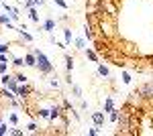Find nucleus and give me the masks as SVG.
I'll use <instances>...</instances> for the list:
<instances>
[{
  "mask_svg": "<svg viewBox=\"0 0 153 136\" xmlns=\"http://www.w3.org/2000/svg\"><path fill=\"white\" fill-rule=\"evenodd\" d=\"M23 4L27 6V8H33L35 4H39V6H43L45 2H43V0H27V2H23Z\"/></svg>",
  "mask_w": 153,
  "mask_h": 136,
  "instance_id": "0eeeda50",
  "label": "nucleus"
},
{
  "mask_svg": "<svg viewBox=\"0 0 153 136\" xmlns=\"http://www.w3.org/2000/svg\"><path fill=\"white\" fill-rule=\"evenodd\" d=\"M55 4H59V6H61V8H68V4H65V2H63V0H55Z\"/></svg>",
  "mask_w": 153,
  "mask_h": 136,
  "instance_id": "cd10ccee",
  "label": "nucleus"
},
{
  "mask_svg": "<svg viewBox=\"0 0 153 136\" xmlns=\"http://www.w3.org/2000/svg\"><path fill=\"white\" fill-rule=\"evenodd\" d=\"M33 53L37 57V67L41 73H53V65L49 63V59L43 55V51H39V49H33Z\"/></svg>",
  "mask_w": 153,
  "mask_h": 136,
  "instance_id": "f257e3e1",
  "label": "nucleus"
},
{
  "mask_svg": "<svg viewBox=\"0 0 153 136\" xmlns=\"http://www.w3.org/2000/svg\"><path fill=\"white\" fill-rule=\"evenodd\" d=\"M92 122H94L96 126H102L104 124V114L102 112H94L92 114Z\"/></svg>",
  "mask_w": 153,
  "mask_h": 136,
  "instance_id": "39448f33",
  "label": "nucleus"
},
{
  "mask_svg": "<svg viewBox=\"0 0 153 136\" xmlns=\"http://www.w3.org/2000/svg\"><path fill=\"white\" fill-rule=\"evenodd\" d=\"M19 33H21V37H23L25 41H29V43L33 41V39H31V35H29V33H25V31H19Z\"/></svg>",
  "mask_w": 153,
  "mask_h": 136,
  "instance_id": "aec40b11",
  "label": "nucleus"
},
{
  "mask_svg": "<svg viewBox=\"0 0 153 136\" xmlns=\"http://www.w3.org/2000/svg\"><path fill=\"white\" fill-rule=\"evenodd\" d=\"M14 79L19 81V83H25V81H27V75H23V73H16V75H14Z\"/></svg>",
  "mask_w": 153,
  "mask_h": 136,
  "instance_id": "f3484780",
  "label": "nucleus"
},
{
  "mask_svg": "<svg viewBox=\"0 0 153 136\" xmlns=\"http://www.w3.org/2000/svg\"><path fill=\"white\" fill-rule=\"evenodd\" d=\"M84 35H86L88 39H94V29H92V24L86 23V26H84Z\"/></svg>",
  "mask_w": 153,
  "mask_h": 136,
  "instance_id": "423d86ee",
  "label": "nucleus"
},
{
  "mask_svg": "<svg viewBox=\"0 0 153 136\" xmlns=\"http://www.w3.org/2000/svg\"><path fill=\"white\" fill-rule=\"evenodd\" d=\"M43 29H45L47 33H53V29H55V23H53V21H45V24H43Z\"/></svg>",
  "mask_w": 153,
  "mask_h": 136,
  "instance_id": "9d476101",
  "label": "nucleus"
},
{
  "mask_svg": "<svg viewBox=\"0 0 153 136\" xmlns=\"http://www.w3.org/2000/svg\"><path fill=\"white\" fill-rule=\"evenodd\" d=\"M123 81H125V83H131V75L129 73H123Z\"/></svg>",
  "mask_w": 153,
  "mask_h": 136,
  "instance_id": "a878e982",
  "label": "nucleus"
},
{
  "mask_svg": "<svg viewBox=\"0 0 153 136\" xmlns=\"http://www.w3.org/2000/svg\"><path fill=\"white\" fill-rule=\"evenodd\" d=\"M25 65H29V67H37V57H35L33 51L25 55Z\"/></svg>",
  "mask_w": 153,
  "mask_h": 136,
  "instance_id": "20e7f679",
  "label": "nucleus"
},
{
  "mask_svg": "<svg viewBox=\"0 0 153 136\" xmlns=\"http://www.w3.org/2000/svg\"><path fill=\"white\" fill-rule=\"evenodd\" d=\"M33 87H31V85H21V87H19V90H16V96H19V98H29V96H31V93H33Z\"/></svg>",
  "mask_w": 153,
  "mask_h": 136,
  "instance_id": "7ed1b4c3",
  "label": "nucleus"
},
{
  "mask_svg": "<svg viewBox=\"0 0 153 136\" xmlns=\"http://www.w3.org/2000/svg\"><path fill=\"white\" fill-rule=\"evenodd\" d=\"M0 23H2V24H6V29H12V23L8 21V18H6V16H0Z\"/></svg>",
  "mask_w": 153,
  "mask_h": 136,
  "instance_id": "dca6fc26",
  "label": "nucleus"
},
{
  "mask_svg": "<svg viewBox=\"0 0 153 136\" xmlns=\"http://www.w3.org/2000/svg\"><path fill=\"white\" fill-rule=\"evenodd\" d=\"M135 96H139L143 100H151L153 98V83H139L137 90H135Z\"/></svg>",
  "mask_w": 153,
  "mask_h": 136,
  "instance_id": "f03ea898",
  "label": "nucleus"
},
{
  "mask_svg": "<svg viewBox=\"0 0 153 136\" xmlns=\"http://www.w3.org/2000/svg\"><path fill=\"white\" fill-rule=\"evenodd\" d=\"M88 59H92V61H98V57H96L94 51H88Z\"/></svg>",
  "mask_w": 153,
  "mask_h": 136,
  "instance_id": "5701e85b",
  "label": "nucleus"
},
{
  "mask_svg": "<svg viewBox=\"0 0 153 136\" xmlns=\"http://www.w3.org/2000/svg\"><path fill=\"white\" fill-rule=\"evenodd\" d=\"M10 134H14V136H21V134H23V130H19V128H12V130H10Z\"/></svg>",
  "mask_w": 153,
  "mask_h": 136,
  "instance_id": "393cba45",
  "label": "nucleus"
},
{
  "mask_svg": "<svg viewBox=\"0 0 153 136\" xmlns=\"http://www.w3.org/2000/svg\"><path fill=\"white\" fill-rule=\"evenodd\" d=\"M27 128H29V130H31V132H37V124H35V122H31V124L27 126Z\"/></svg>",
  "mask_w": 153,
  "mask_h": 136,
  "instance_id": "bb28decb",
  "label": "nucleus"
},
{
  "mask_svg": "<svg viewBox=\"0 0 153 136\" xmlns=\"http://www.w3.org/2000/svg\"><path fill=\"white\" fill-rule=\"evenodd\" d=\"M104 110H106V112H112V110H114V106H112V100H110V98L106 100V104H104Z\"/></svg>",
  "mask_w": 153,
  "mask_h": 136,
  "instance_id": "2eb2a0df",
  "label": "nucleus"
},
{
  "mask_svg": "<svg viewBox=\"0 0 153 136\" xmlns=\"http://www.w3.org/2000/svg\"><path fill=\"white\" fill-rule=\"evenodd\" d=\"M71 91H74V96H76V98H80V96H82V87H80V85H71Z\"/></svg>",
  "mask_w": 153,
  "mask_h": 136,
  "instance_id": "4468645a",
  "label": "nucleus"
},
{
  "mask_svg": "<svg viewBox=\"0 0 153 136\" xmlns=\"http://www.w3.org/2000/svg\"><path fill=\"white\" fill-rule=\"evenodd\" d=\"M63 35H65V43H63V45H70V43H71V31H70V29H65Z\"/></svg>",
  "mask_w": 153,
  "mask_h": 136,
  "instance_id": "f8f14e48",
  "label": "nucleus"
},
{
  "mask_svg": "<svg viewBox=\"0 0 153 136\" xmlns=\"http://www.w3.org/2000/svg\"><path fill=\"white\" fill-rule=\"evenodd\" d=\"M19 2H27V0H19Z\"/></svg>",
  "mask_w": 153,
  "mask_h": 136,
  "instance_id": "c756f323",
  "label": "nucleus"
},
{
  "mask_svg": "<svg viewBox=\"0 0 153 136\" xmlns=\"http://www.w3.org/2000/svg\"><path fill=\"white\" fill-rule=\"evenodd\" d=\"M10 65H14V67H21V65H25V57H14L10 61Z\"/></svg>",
  "mask_w": 153,
  "mask_h": 136,
  "instance_id": "6e6552de",
  "label": "nucleus"
},
{
  "mask_svg": "<svg viewBox=\"0 0 153 136\" xmlns=\"http://www.w3.org/2000/svg\"><path fill=\"white\" fill-rule=\"evenodd\" d=\"M65 67H68V73H71V69H74V59L70 55H65Z\"/></svg>",
  "mask_w": 153,
  "mask_h": 136,
  "instance_id": "9b49d317",
  "label": "nucleus"
},
{
  "mask_svg": "<svg viewBox=\"0 0 153 136\" xmlns=\"http://www.w3.org/2000/svg\"><path fill=\"white\" fill-rule=\"evenodd\" d=\"M29 16H31V21H33V23L39 24V14H37L35 8H29Z\"/></svg>",
  "mask_w": 153,
  "mask_h": 136,
  "instance_id": "1a4fd4ad",
  "label": "nucleus"
},
{
  "mask_svg": "<svg viewBox=\"0 0 153 136\" xmlns=\"http://www.w3.org/2000/svg\"><path fill=\"white\" fill-rule=\"evenodd\" d=\"M118 116H120V114H118V110H112V112H110V120H112V122H117Z\"/></svg>",
  "mask_w": 153,
  "mask_h": 136,
  "instance_id": "a211bd4d",
  "label": "nucleus"
},
{
  "mask_svg": "<svg viewBox=\"0 0 153 136\" xmlns=\"http://www.w3.org/2000/svg\"><path fill=\"white\" fill-rule=\"evenodd\" d=\"M6 69H8V63L2 61V63H0V73H6Z\"/></svg>",
  "mask_w": 153,
  "mask_h": 136,
  "instance_id": "4be33fe9",
  "label": "nucleus"
},
{
  "mask_svg": "<svg viewBox=\"0 0 153 136\" xmlns=\"http://www.w3.org/2000/svg\"><path fill=\"white\" fill-rule=\"evenodd\" d=\"M76 47H78V49H84V47H86L84 39H76Z\"/></svg>",
  "mask_w": 153,
  "mask_h": 136,
  "instance_id": "412c9836",
  "label": "nucleus"
},
{
  "mask_svg": "<svg viewBox=\"0 0 153 136\" xmlns=\"http://www.w3.org/2000/svg\"><path fill=\"white\" fill-rule=\"evenodd\" d=\"M8 132H10V130H8V126L0 122V134H8Z\"/></svg>",
  "mask_w": 153,
  "mask_h": 136,
  "instance_id": "6ab92c4d",
  "label": "nucleus"
},
{
  "mask_svg": "<svg viewBox=\"0 0 153 136\" xmlns=\"http://www.w3.org/2000/svg\"><path fill=\"white\" fill-rule=\"evenodd\" d=\"M10 124H19V118H16V114H10Z\"/></svg>",
  "mask_w": 153,
  "mask_h": 136,
  "instance_id": "b1692460",
  "label": "nucleus"
},
{
  "mask_svg": "<svg viewBox=\"0 0 153 136\" xmlns=\"http://www.w3.org/2000/svg\"><path fill=\"white\" fill-rule=\"evenodd\" d=\"M98 73H100L102 77H108V67H104V65H98Z\"/></svg>",
  "mask_w": 153,
  "mask_h": 136,
  "instance_id": "ddd939ff",
  "label": "nucleus"
},
{
  "mask_svg": "<svg viewBox=\"0 0 153 136\" xmlns=\"http://www.w3.org/2000/svg\"><path fill=\"white\" fill-rule=\"evenodd\" d=\"M88 134H90V136H96V134H98V130H96V128H90V130H88Z\"/></svg>",
  "mask_w": 153,
  "mask_h": 136,
  "instance_id": "c85d7f7f",
  "label": "nucleus"
}]
</instances>
